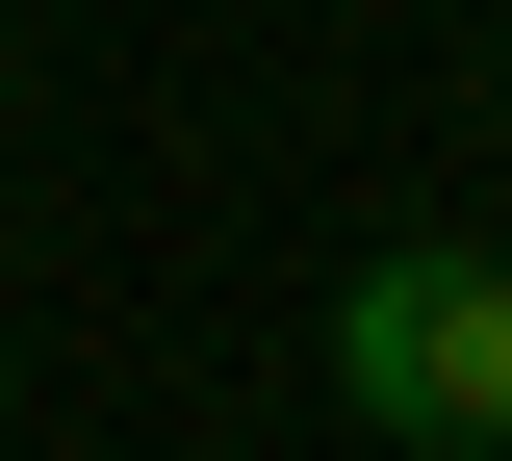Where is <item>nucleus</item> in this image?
Segmentation results:
<instances>
[{
	"mask_svg": "<svg viewBox=\"0 0 512 461\" xmlns=\"http://www.w3.org/2000/svg\"><path fill=\"white\" fill-rule=\"evenodd\" d=\"M333 410H359V436H410V461L512 436V257H461V231L359 257V282H333Z\"/></svg>",
	"mask_w": 512,
	"mask_h": 461,
	"instance_id": "1",
	"label": "nucleus"
}]
</instances>
